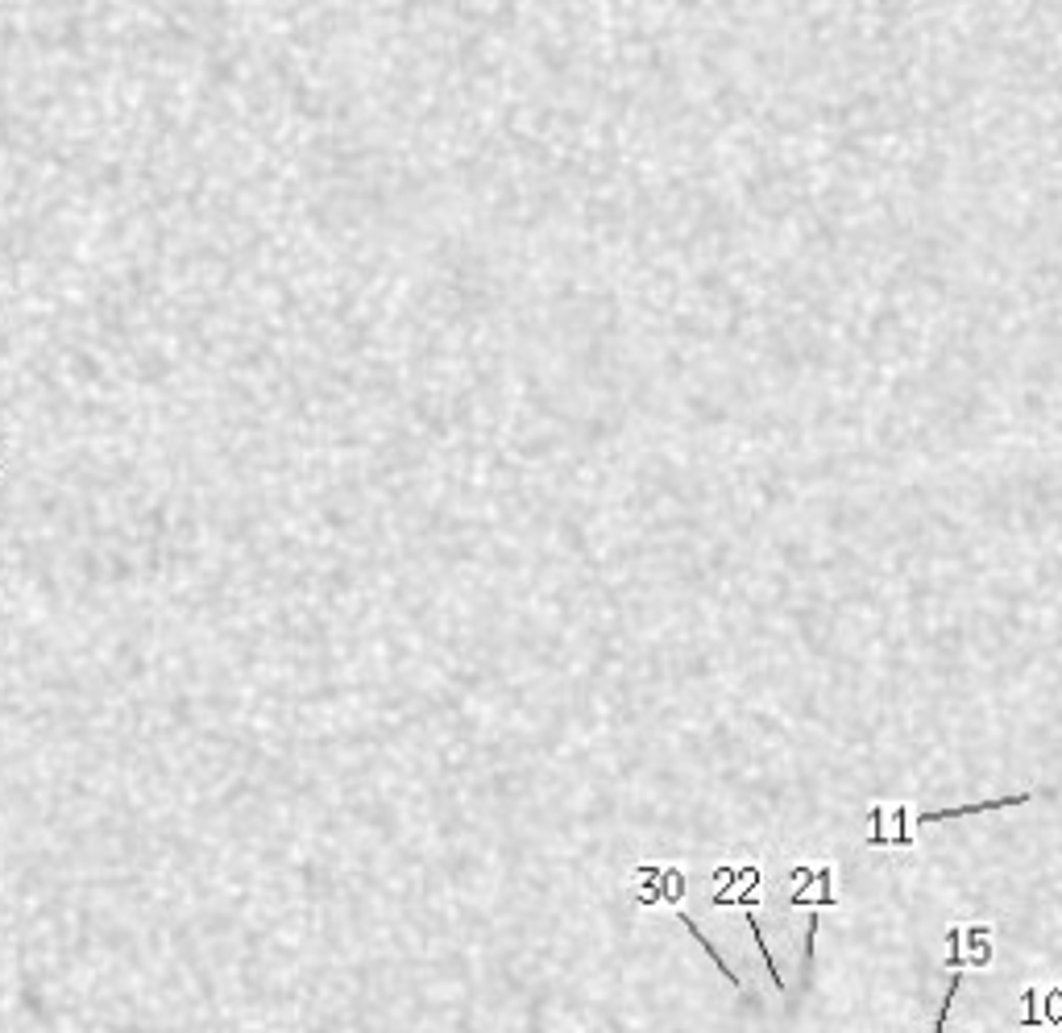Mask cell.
Instances as JSON below:
<instances>
[{"label": "cell", "instance_id": "5", "mask_svg": "<svg viewBox=\"0 0 1062 1033\" xmlns=\"http://www.w3.org/2000/svg\"><path fill=\"white\" fill-rule=\"evenodd\" d=\"M0 470H4V448H0Z\"/></svg>", "mask_w": 1062, "mask_h": 1033}, {"label": "cell", "instance_id": "2", "mask_svg": "<svg viewBox=\"0 0 1062 1033\" xmlns=\"http://www.w3.org/2000/svg\"><path fill=\"white\" fill-rule=\"evenodd\" d=\"M677 917H681V926H684V930H689V934H693V939L702 942V951H706L709 959H714V967H718V971H722V975H727V980H731V984L739 987V992H743V984H739V975H734L731 967L722 964V955H718V951H714V942H709L706 934H702V930H698V921H693V917H689V914H677Z\"/></svg>", "mask_w": 1062, "mask_h": 1033}, {"label": "cell", "instance_id": "1", "mask_svg": "<svg viewBox=\"0 0 1062 1033\" xmlns=\"http://www.w3.org/2000/svg\"><path fill=\"white\" fill-rule=\"evenodd\" d=\"M1034 801L1029 793H1016V798H1000V801H975V805H955V809H925L918 822H955V818H971V814H988V809H1009V805H1025Z\"/></svg>", "mask_w": 1062, "mask_h": 1033}, {"label": "cell", "instance_id": "4", "mask_svg": "<svg viewBox=\"0 0 1062 1033\" xmlns=\"http://www.w3.org/2000/svg\"><path fill=\"white\" fill-rule=\"evenodd\" d=\"M955 992H959V975L950 980V987H946V1000H943V1009H938V1021H934V1033H943L946 1030V1012H950V1000H955Z\"/></svg>", "mask_w": 1062, "mask_h": 1033}, {"label": "cell", "instance_id": "3", "mask_svg": "<svg viewBox=\"0 0 1062 1033\" xmlns=\"http://www.w3.org/2000/svg\"><path fill=\"white\" fill-rule=\"evenodd\" d=\"M747 930L756 934V946H759V955H764V964H768V975H772V984L784 992V980H780V967L772 964V955H768V942H764V934H759V921H756V914H747Z\"/></svg>", "mask_w": 1062, "mask_h": 1033}]
</instances>
